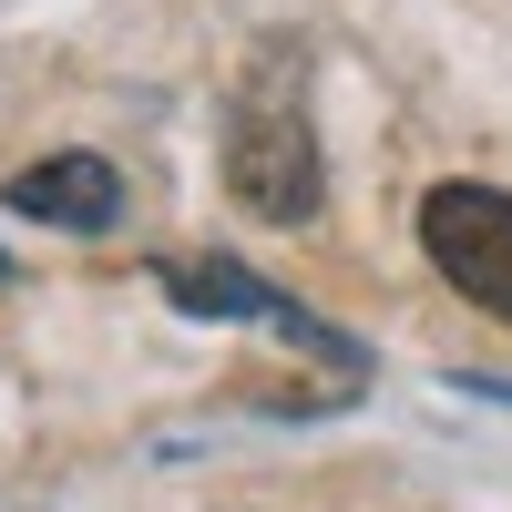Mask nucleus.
Masks as SVG:
<instances>
[{"label": "nucleus", "instance_id": "7ed1b4c3", "mask_svg": "<svg viewBox=\"0 0 512 512\" xmlns=\"http://www.w3.org/2000/svg\"><path fill=\"white\" fill-rule=\"evenodd\" d=\"M154 287L175 297V308H195V318H267V328H287V338H308V349L349 359V349H338V338H328L318 318H297V308H287V297H277L267 277L226 267V256H164V267H154Z\"/></svg>", "mask_w": 512, "mask_h": 512}, {"label": "nucleus", "instance_id": "f257e3e1", "mask_svg": "<svg viewBox=\"0 0 512 512\" xmlns=\"http://www.w3.org/2000/svg\"><path fill=\"white\" fill-rule=\"evenodd\" d=\"M226 185L246 216L267 226H308L318 216V134H308V93H297V52H267L236 82V113H226Z\"/></svg>", "mask_w": 512, "mask_h": 512}, {"label": "nucleus", "instance_id": "20e7f679", "mask_svg": "<svg viewBox=\"0 0 512 512\" xmlns=\"http://www.w3.org/2000/svg\"><path fill=\"white\" fill-rule=\"evenodd\" d=\"M0 205H21L31 226H72V236H103L123 216V175L103 154H52V164H31V175H11V195Z\"/></svg>", "mask_w": 512, "mask_h": 512}, {"label": "nucleus", "instance_id": "f03ea898", "mask_svg": "<svg viewBox=\"0 0 512 512\" xmlns=\"http://www.w3.org/2000/svg\"><path fill=\"white\" fill-rule=\"evenodd\" d=\"M420 246H431V267L472 297V308L512 318V195L502 185H431Z\"/></svg>", "mask_w": 512, "mask_h": 512}]
</instances>
